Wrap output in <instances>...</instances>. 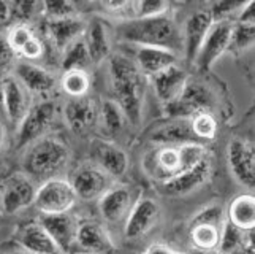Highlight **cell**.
Listing matches in <instances>:
<instances>
[{"mask_svg":"<svg viewBox=\"0 0 255 254\" xmlns=\"http://www.w3.org/2000/svg\"><path fill=\"white\" fill-rule=\"evenodd\" d=\"M171 254H184V253H179V251H171Z\"/></svg>","mask_w":255,"mask_h":254,"instance_id":"49","label":"cell"},{"mask_svg":"<svg viewBox=\"0 0 255 254\" xmlns=\"http://www.w3.org/2000/svg\"><path fill=\"white\" fill-rule=\"evenodd\" d=\"M209 156L203 143L162 145L147 151L143 157V170L157 186L176 178Z\"/></svg>","mask_w":255,"mask_h":254,"instance_id":"2","label":"cell"},{"mask_svg":"<svg viewBox=\"0 0 255 254\" xmlns=\"http://www.w3.org/2000/svg\"><path fill=\"white\" fill-rule=\"evenodd\" d=\"M149 138L157 146L200 143L192 132L190 119L184 118H166L165 122L154 127L152 132L149 134Z\"/></svg>","mask_w":255,"mask_h":254,"instance_id":"24","label":"cell"},{"mask_svg":"<svg viewBox=\"0 0 255 254\" xmlns=\"http://www.w3.org/2000/svg\"><path fill=\"white\" fill-rule=\"evenodd\" d=\"M5 35L14 56L21 60L37 62L45 54V41L30 24H13Z\"/></svg>","mask_w":255,"mask_h":254,"instance_id":"18","label":"cell"},{"mask_svg":"<svg viewBox=\"0 0 255 254\" xmlns=\"http://www.w3.org/2000/svg\"><path fill=\"white\" fill-rule=\"evenodd\" d=\"M83 40L89 52L91 64H102L111 57V35L103 21L95 17L86 24Z\"/></svg>","mask_w":255,"mask_h":254,"instance_id":"28","label":"cell"},{"mask_svg":"<svg viewBox=\"0 0 255 254\" xmlns=\"http://www.w3.org/2000/svg\"><path fill=\"white\" fill-rule=\"evenodd\" d=\"M118 33L133 46H152L173 52L182 49V32L170 14L121 22Z\"/></svg>","mask_w":255,"mask_h":254,"instance_id":"4","label":"cell"},{"mask_svg":"<svg viewBox=\"0 0 255 254\" xmlns=\"http://www.w3.org/2000/svg\"><path fill=\"white\" fill-rule=\"evenodd\" d=\"M33 97L27 89L17 81L13 73H6L3 76V89H2V110L5 119L13 126H19V122L27 115V111L33 105Z\"/></svg>","mask_w":255,"mask_h":254,"instance_id":"16","label":"cell"},{"mask_svg":"<svg viewBox=\"0 0 255 254\" xmlns=\"http://www.w3.org/2000/svg\"><path fill=\"white\" fill-rule=\"evenodd\" d=\"M189 254H219L216 250H197V248H192Z\"/></svg>","mask_w":255,"mask_h":254,"instance_id":"46","label":"cell"},{"mask_svg":"<svg viewBox=\"0 0 255 254\" xmlns=\"http://www.w3.org/2000/svg\"><path fill=\"white\" fill-rule=\"evenodd\" d=\"M108 76L111 99L122 108L128 124L139 126L144 111L147 78L139 72L133 60L124 54H111Z\"/></svg>","mask_w":255,"mask_h":254,"instance_id":"1","label":"cell"},{"mask_svg":"<svg viewBox=\"0 0 255 254\" xmlns=\"http://www.w3.org/2000/svg\"><path fill=\"white\" fill-rule=\"evenodd\" d=\"M233 21H214L201 43L192 65L198 72H208L230 48Z\"/></svg>","mask_w":255,"mask_h":254,"instance_id":"9","label":"cell"},{"mask_svg":"<svg viewBox=\"0 0 255 254\" xmlns=\"http://www.w3.org/2000/svg\"><path fill=\"white\" fill-rule=\"evenodd\" d=\"M40 14L45 16L46 21L67 19V17H78V8L73 2L67 0H51L40 3Z\"/></svg>","mask_w":255,"mask_h":254,"instance_id":"37","label":"cell"},{"mask_svg":"<svg viewBox=\"0 0 255 254\" xmlns=\"http://www.w3.org/2000/svg\"><path fill=\"white\" fill-rule=\"evenodd\" d=\"M190 126H192L193 135H195V138L200 143H201V140L211 142V140H214L217 134V121L211 111H203V113H198L195 116H192Z\"/></svg>","mask_w":255,"mask_h":254,"instance_id":"36","label":"cell"},{"mask_svg":"<svg viewBox=\"0 0 255 254\" xmlns=\"http://www.w3.org/2000/svg\"><path fill=\"white\" fill-rule=\"evenodd\" d=\"M57 116V105L51 99L35 102L27 115L16 127V145L19 148L29 146L32 142L49 134L51 126Z\"/></svg>","mask_w":255,"mask_h":254,"instance_id":"6","label":"cell"},{"mask_svg":"<svg viewBox=\"0 0 255 254\" xmlns=\"http://www.w3.org/2000/svg\"><path fill=\"white\" fill-rule=\"evenodd\" d=\"M100 105L92 97L70 99L64 107V119L67 126L76 134H86L99 124Z\"/></svg>","mask_w":255,"mask_h":254,"instance_id":"20","label":"cell"},{"mask_svg":"<svg viewBox=\"0 0 255 254\" xmlns=\"http://www.w3.org/2000/svg\"><path fill=\"white\" fill-rule=\"evenodd\" d=\"M68 181L72 183L78 200H86V202L99 200L113 185L110 175L92 162L78 165Z\"/></svg>","mask_w":255,"mask_h":254,"instance_id":"11","label":"cell"},{"mask_svg":"<svg viewBox=\"0 0 255 254\" xmlns=\"http://www.w3.org/2000/svg\"><path fill=\"white\" fill-rule=\"evenodd\" d=\"M214 105H216L214 94L211 92V89L206 84L189 80L187 84L184 86L179 97L173 103L163 107V110L168 118L190 119L192 116L203 111L213 113Z\"/></svg>","mask_w":255,"mask_h":254,"instance_id":"7","label":"cell"},{"mask_svg":"<svg viewBox=\"0 0 255 254\" xmlns=\"http://www.w3.org/2000/svg\"><path fill=\"white\" fill-rule=\"evenodd\" d=\"M227 221L238 229L248 232L255 226V199L254 194H241L235 197L227 210Z\"/></svg>","mask_w":255,"mask_h":254,"instance_id":"29","label":"cell"},{"mask_svg":"<svg viewBox=\"0 0 255 254\" xmlns=\"http://www.w3.org/2000/svg\"><path fill=\"white\" fill-rule=\"evenodd\" d=\"M227 220L225 216V210L222 205L219 204H211L205 207L203 210L192 218L190 226H197V224H206V226H216V227H222Z\"/></svg>","mask_w":255,"mask_h":254,"instance_id":"39","label":"cell"},{"mask_svg":"<svg viewBox=\"0 0 255 254\" xmlns=\"http://www.w3.org/2000/svg\"><path fill=\"white\" fill-rule=\"evenodd\" d=\"M254 24L233 22L230 48L235 51H249L254 46Z\"/></svg>","mask_w":255,"mask_h":254,"instance_id":"38","label":"cell"},{"mask_svg":"<svg viewBox=\"0 0 255 254\" xmlns=\"http://www.w3.org/2000/svg\"><path fill=\"white\" fill-rule=\"evenodd\" d=\"M255 21V2H246L243 3L241 10L236 16L235 22H243V24H254Z\"/></svg>","mask_w":255,"mask_h":254,"instance_id":"41","label":"cell"},{"mask_svg":"<svg viewBox=\"0 0 255 254\" xmlns=\"http://www.w3.org/2000/svg\"><path fill=\"white\" fill-rule=\"evenodd\" d=\"M78 204V197L72 183L65 178H52L37 188L33 207L41 213V216L64 215L70 213Z\"/></svg>","mask_w":255,"mask_h":254,"instance_id":"5","label":"cell"},{"mask_svg":"<svg viewBox=\"0 0 255 254\" xmlns=\"http://www.w3.org/2000/svg\"><path fill=\"white\" fill-rule=\"evenodd\" d=\"M227 164L236 183L254 191L255 185V154L254 146L244 138H232L227 146Z\"/></svg>","mask_w":255,"mask_h":254,"instance_id":"12","label":"cell"},{"mask_svg":"<svg viewBox=\"0 0 255 254\" xmlns=\"http://www.w3.org/2000/svg\"><path fill=\"white\" fill-rule=\"evenodd\" d=\"M38 221L49 234L60 254H72V250L76 247V235L80 227V221L72 213L41 216Z\"/></svg>","mask_w":255,"mask_h":254,"instance_id":"19","label":"cell"},{"mask_svg":"<svg viewBox=\"0 0 255 254\" xmlns=\"http://www.w3.org/2000/svg\"><path fill=\"white\" fill-rule=\"evenodd\" d=\"M222 227L197 224L190 226V240L197 250H217Z\"/></svg>","mask_w":255,"mask_h":254,"instance_id":"35","label":"cell"},{"mask_svg":"<svg viewBox=\"0 0 255 254\" xmlns=\"http://www.w3.org/2000/svg\"><path fill=\"white\" fill-rule=\"evenodd\" d=\"M254 231H248L244 232L241 229H238L236 226H233L232 223H228L225 220L222 229H221V237H219V245H217V253L219 254H233L238 248H241L243 245L248 242L249 235Z\"/></svg>","mask_w":255,"mask_h":254,"instance_id":"33","label":"cell"},{"mask_svg":"<svg viewBox=\"0 0 255 254\" xmlns=\"http://www.w3.org/2000/svg\"><path fill=\"white\" fill-rule=\"evenodd\" d=\"M143 254H171V250L166 247V245L155 243V245H151L149 248H146Z\"/></svg>","mask_w":255,"mask_h":254,"instance_id":"43","label":"cell"},{"mask_svg":"<svg viewBox=\"0 0 255 254\" xmlns=\"http://www.w3.org/2000/svg\"><path fill=\"white\" fill-rule=\"evenodd\" d=\"M147 80L155 73L178 64V54L168 49L152 46H135V57L131 59Z\"/></svg>","mask_w":255,"mask_h":254,"instance_id":"27","label":"cell"},{"mask_svg":"<svg viewBox=\"0 0 255 254\" xmlns=\"http://www.w3.org/2000/svg\"><path fill=\"white\" fill-rule=\"evenodd\" d=\"M16 240L21 250L29 254H60L40 221H30L21 226Z\"/></svg>","mask_w":255,"mask_h":254,"instance_id":"26","label":"cell"},{"mask_svg":"<svg viewBox=\"0 0 255 254\" xmlns=\"http://www.w3.org/2000/svg\"><path fill=\"white\" fill-rule=\"evenodd\" d=\"M233 254H254V232L249 235L248 242H246L241 248L236 250Z\"/></svg>","mask_w":255,"mask_h":254,"instance_id":"44","label":"cell"},{"mask_svg":"<svg viewBox=\"0 0 255 254\" xmlns=\"http://www.w3.org/2000/svg\"><path fill=\"white\" fill-rule=\"evenodd\" d=\"M5 142H6V124H5L3 118L0 116V150H2Z\"/></svg>","mask_w":255,"mask_h":254,"instance_id":"45","label":"cell"},{"mask_svg":"<svg viewBox=\"0 0 255 254\" xmlns=\"http://www.w3.org/2000/svg\"><path fill=\"white\" fill-rule=\"evenodd\" d=\"M59 84L70 99L86 97L91 89V75L87 70H67L62 73Z\"/></svg>","mask_w":255,"mask_h":254,"instance_id":"31","label":"cell"},{"mask_svg":"<svg viewBox=\"0 0 255 254\" xmlns=\"http://www.w3.org/2000/svg\"><path fill=\"white\" fill-rule=\"evenodd\" d=\"M14 64H16L14 52L6 40L5 32H0V73L2 75L10 73Z\"/></svg>","mask_w":255,"mask_h":254,"instance_id":"40","label":"cell"},{"mask_svg":"<svg viewBox=\"0 0 255 254\" xmlns=\"http://www.w3.org/2000/svg\"><path fill=\"white\" fill-rule=\"evenodd\" d=\"M60 57H62L60 62H62L64 72H67V70H87V67L91 65V57L83 38L76 40L73 45H70L60 54Z\"/></svg>","mask_w":255,"mask_h":254,"instance_id":"34","label":"cell"},{"mask_svg":"<svg viewBox=\"0 0 255 254\" xmlns=\"http://www.w3.org/2000/svg\"><path fill=\"white\" fill-rule=\"evenodd\" d=\"M99 124L103 129L105 134L114 137L124 130V127L127 124V118L116 102L113 99H107L100 103Z\"/></svg>","mask_w":255,"mask_h":254,"instance_id":"30","label":"cell"},{"mask_svg":"<svg viewBox=\"0 0 255 254\" xmlns=\"http://www.w3.org/2000/svg\"><path fill=\"white\" fill-rule=\"evenodd\" d=\"M160 218V207L151 197H138L124 223V237L127 240L141 239L151 232Z\"/></svg>","mask_w":255,"mask_h":254,"instance_id":"15","label":"cell"},{"mask_svg":"<svg viewBox=\"0 0 255 254\" xmlns=\"http://www.w3.org/2000/svg\"><path fill=\"white\" fill-rule=\"evenodd\" d=\"M76 247L87 254H110L114 251V243L108 231L97 221L80 223Z\"/></svg>","mask_w":255,"mask_h":254,"instance_id":"25","label":"cell"},{"mask_svg":"<svg viewBox=\"0 0 255 254\" xmlns=\"http://www.w3.org/2000/svg\"><path fill=\"white\" fill-rule=\"evenodd\" d=\"M211 175H213V162L211 156H208L176 178L159 185L157 189L165 197H186L205 188L211 180Z\"/></svg>","mask_w":255,"mask_h":254,"instance_id":"10","label":"cell"},{"mask_svg":"<svg viewBox=\"0 0 255 254\" xmlns=\"http://www.w3.org/2000/svg\"><path fill=\"white\" fill-rule=\"evenodd\" d=\"M13 24L11 2H0V32L2 29H10Z\"/></svg>","mask_w":255,"mask_h":254,"instance_id":"42","label":"cell"},{"mask_svg":"<svg viewBox=\"0 0 255 254\" xmlns=\"http://www.w3.org/2000/svg\"><path fill=\"white\" fill-rule=\"evenodd\" d=\"M86 30V22L78 17H67V19H56L46 21L45 24V35L49 45L54 48L59 54L73 45L76 40L83 38Z\"/></svg>","mask_w":255,"mask_h":254,"instance_id":"22","label":"cell"},{"mask_svg":"<svg viewBox=\"0 0 255 254\" xmlns=\"http://www.w3.org/2000/svg\"><path fill=\"white\" fill-rule=\"evenodd\" d=\"M91 157L92 164L110 175L113 180L124 177L128 170V154L111 140L95 138L91 143Z\"/></svg>","mask_w":255,"mask_h":254,"instance_id":"17","label":"cell"},{"mask_svg":"<svg viewBox=\"0 0 255 254\" xmlns=\"http://www.w3.org/2000/svg\"><path fill=\"white\" fill-rule=\"evenodd\" d=\"M170 8L171 5L166 0H131L128 3V21L165 16L170 13Z\"/></svg>","mask_w":255,"mask_h":254,"instance_id":"32","label":"cell"},{"mask_svg":"<svg viewBox=\"0 0 255 254\" xmlns=\"http://www.w3.org/2000/svg\"><path fill=\"white\" fill-rule=\"evenodd\" d=\"M72 161V150L62 137L48 134L25 146L22 172L33 181L60 178Z\"/></svg>","mask_w":255,"mask_h":254,"instance_id":"3","label":"cell"},{"mask_svg":"<svg viewBox=\"0 0 255 254\" xmlns=\"http://www.w3.org/2000/svg\"><path fill=\"white\" fill-rule=\"evenodd\" d=\"M8 254H29V253H25V251H14V253H8Z\"/></svg>","mask_w":255,"mask_h":254,"instance_id":"48","label":"cell"},{"mask_svg":"<svg viewBox=\"0 0 255 254\" xmlns=\"http://www.w3.org/2000/svg\"><path fill=\"white\" fill-rule=\"evenodd\" d=\"M3 76H5V75L0 73V108H2V89H3Z\"/></svg>","mask_w":255,"mask_h":254,"instance_id":"47","label":"cell"},{"mask_svg":"<svg viewBox=\"0 0 255 254\" xmlns=\"http://www.w3.org/2000/svg\"><path fill=\"white\" fill-rule=\"evenodd\" d=\"M213 22L214 19L209 10H197L187 17L182 32V49L186 51V57L190 64L195 59L201 43L206 38Z\"/></svg>","mask_w":255,"mask_h":254,"instance_id":"23","label":"cell"},{"mask_svg":"<svg viewBox=\"0 0 255 254\" xmlns=\"http://www.w3.org/2000/svg\"><path fill=\"white\" fill-rule=\"evenodd\" d=\"M187 81L189 76L186 70L178 64L165 68L149 78V84L152 87L155 99L162 103V107H166V105L173 103L178 99Z\"/></svg>","mask_w":255,"mask_h":254,"instance_id":"21","label":"cell"},{"mask_svg":"<svg viewBox=\"0 0 255 254\" xmlns=\"http://www.w3.org/2000/svg\"><path fill=\"white\" fill-rule=\"evenodd\" d=\"M37 186L24 172L10 175L0 186V210L3 215H17L33 205Z\"/></svg>","mask_w":255,"mask_h":254,"instance_id":"8","label":"cell"},{"mask_svg":"<svg viewBox=\"0 0 255 254\" xmlns=\"http://www.w3.org/2000/svg\"><path fill=\"white\" fill-rule=\"evenodd\" d=\"M136 199L135 189L130 185H124V183L114 185L113 183L111 188L99 199L97 207H99V213L105 221L118 224L127 218Z\"/></svg>","mask_w":255,"mask_h":254,"instance_id":"14","label":"cell"},{"mask_svg":"<svg viewBox=\"0 0 255 254\" xmlns=\"http://www.w3.org/2000/svg\"><path fill=\"white\" fill-rule=\"evenodd\" d=\"M10 73H13L17 78V81L27 89L32 97H38L40 100L49 99V95L57 87L56 75L37 62L19 60V62L13 65Z\"/></svg>","mask_w":255,"mask_h":254,"instance_id":"13","label":"cell"}]
</instances>
